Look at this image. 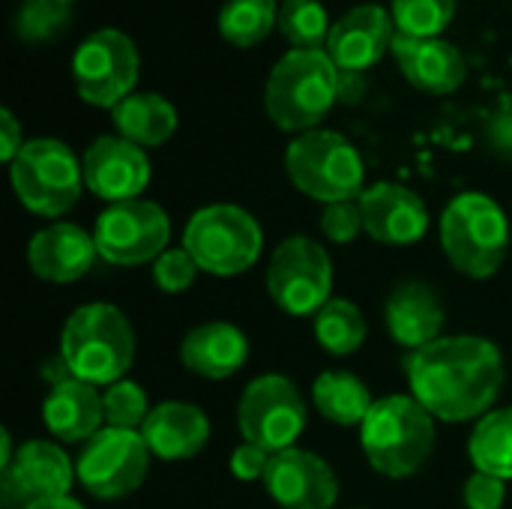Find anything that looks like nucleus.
I'll return each mask as SVG.
<instances>
[{
    "label": "nucleus",
    "instance_id": "nucleus-1",
    "mask_svg": "<svg viewBox=\"0 0 512 509\" xmlns=\"http://www.w3.org/2000/svg\"><path fill=\"white\" fill-rule=\"evenodd\" d=\"M411 396L444 423L486 417L507 369L504 354L483 336H441L405 360Z\"/></svg>",
    "mask_w": 512,
    "mask_h": 509
},
{
    "label": "nucleus",
    "instance_id": "nucleus-2",
    "mask_svg": "<svg viewBox=\"0 0 512 509\" xmlns=\"http://www.w3.org/2000/svg\"><path fill=\"white\" fill-rule=\"evenodd\" d=\"M135 357V333L111 303H87L69 315L60 336V360L69 375L93 387L123 381Z\"/></svg>",
    "mask_w": 512,
    "mask_h": 509
},
{
    "label": "nucleus",
    "instance_id": "nucleus-3",
    "mask_svg": "<svg viewBox=\"0 0 512 509\" xmlns=\"http://www.w3.org/2000/svg\"><path fill=\"white\" fill-rule=\"evenodd\" d=\"M339 99V69L324 48H291L273 66L264 105L270 120L285 132L315 129Z\"/></svg>",
    "mask_w": 512,
    "mask_h": 509
},
{
    "label": "nucleus",
    "instance_id": "nucleus-4",
    "mask_svg": "<svg viewBox=\"0 0 512 509\" xmlns=\"http://www.w3.org/2000/svg\"><path fill=\"white\" fill-rule=\"evenodd\" d=\"M360 444L378 474L390 480L411 477L435 450V417L414 396H387L363 420Z\"/></svg>",
    "mask_w": 512,
    "mask_h": 509
},
{
    "label": "nucleus",
    "instance_id": "nucleus-5",
    "mask_svg": "<svg viewBox=\"0 0 512 509\" xmlns=\"http://www.w3.org/2000/svg\"><path fill=\"white\" fill-rule=\"evenodd\" d=\"M441 243L459 273L471 279H489L507 258V213L495 198L483 192H465L453 198L441 216Z\"/></svg>",
    "mask_w": 512,
    "mask_h": 509
},
{
    "label": "nucleus",
    "instance_id": "nucleus-6",
    "mask_svg": "<svg viewBox=\"0 0 512 509\" xmlns=\"http://www.w3.org/2000/svg\"><path fill=\"white\" fill-rule=\"evenodd\" d=\"M285 171L291 183L324 204L354 201L366 189V168L357 147L330 129H309L285 150Z\"/></svg>",
    "mask_w": 512,
    "mask_h": 509
},
{
    "label": "nucleus",
    "instance_id": "nucleus-7",
    "mask_svg": "<svg viewBox=\"0 0 512 509\" xmlns=\"http://www.w3.org/2000/svg\"><path fill=\"white\" fill-rule=\"evenodd\" d=\"M183 249L192 255L198 270L213 276H237L246 273L261 249L264 234L261 225L234 204H213L198 210L183 231Z\"/></svg>",
    "mask_w": 512,
    "mask_h": 509
},
{
    "label": "nucleus",
    "instance_id": "nucleus-8",
    "mask_svg": "<svg viewBox=\"0 0 512 509\" xmlns=\"http://www.w3.org/2000/svg\"><path fill=\"white\" fill-rule=\"evenodd\" d=\"M12 189L18 201L39 216H63L78 204L84 186V168L75 153L57 138L24 141L21 153L9 165Z\"/></svg>",
    "mask_w": 512,
    "mask_h": 509
},
{
    "label": "nucleus",
    "instance_id": "nucleus-9",
    "mask_svg": "<svg viewBox=\"0 0 512 509\" xmlns=\"http://www.w3.org/2000/svg\"><path fill=\"white\" fill-rule=\"evenodd\" d=\"M267 291L285 315H318L330 303L333 291V264L327 249L309 237H288L279 243L267 267Z\"/></svg>",
    "mask_w": 512,
    "mask_h": 509
},
{
    "label": "nucleus",
    "instance_id": "nucleus-10",
    "mask_svg": "<svg viewBox=\"0 0 512 509\" xmlns=\"http://www.w3.org/2000/svg\"><path fill=\"white\" fill-rule=\"evenodd\" d=\"M237 426L243 441L267 450L270 456L291 450L306 429V402L294 381L282 375L255 378L237 405Z\"/></svg>",
    "mask_w": 512,
    "mask_h": 509
},
{
    "label": "nucleus",
    "instance_id": "nucleus-11",
    "mask_svg": "<svg viewBox=\"0 0 512 509\" xmlns=\"http://www.w3.org/2000/svg\"><path fill=\"white\" fill-rule=\"evenodd\" d=\"M99 258L117 267H138L156 261L171 240V219L156 201L132 198L111 204L93 231Z\"/></svg>",
    "mask_w": 512,
    "mask_h": 509
},
{
    "label": "nucleus",
    "instance_id": "nucleus-12",
    "mask_svg": "<svg viewBox=\"0 0 512 509\" xmlns=\"http://www.w3.org/2000/svg\"><path fill=\"white\" fill-rule=\"evenodd\" d=\"M72 75L84 102L114 108L132 96L138 81V48L123 30L102 27L78 45Z\"/></svg>",
    "mask_w": 512,
    "mask_h": 509
},
{
    "label": "nucleus",
    "instance_id": "nucleus-13",
    "mask_svg": "<svg viewBox=\"0 0 512 509\" xmlns=\"http://www.w3.org/2000/svg\"><path fill=\"white\" fill-rule=\"evenodd\" d=\"M150 456L153 453L141 432L105 426L81 450V456L75 462V477L99 501L126 498L144 483Z\"/></svg>",
    "mask_w": 512,
    "mask_h": 509
},
{
    "label": "nucleus",
    "instance_id": "nucleus-14",
    "mask_svg": "<svg viewBox=\"0 0 512 509\" xmlns=\"http://www.w3.org/2000/svg\"><path fill=\"white\" fill-rule=\"evenodd\" d=\"M72 462L51 441H27L9 465L0 468L3 509H27L39 501L63 498L72 486Z\"/></svg>",
    "mask_w": 512,
    "mask_h": 509
},
{
    "label": "nucleus",
    "instance_id": "nucleus-15",
    "mask_svg": "<svg viewBox=\"0 0 512 509\" xmlns=\"http://www.w3.org/2000/svg\"><path fill=\"white\" fill-rule=\"evenodd\" d=\"M264 486L282 509H333L339 501V480L333 468L306 450H282L270 459Z\"/></svg>",
    "mask_w": 512,
    "mask_h": 509
},
{
    "label": "nucleus",
    "instance_id": "nucleus-16",
    "mask_svg": "<svg viewBox=\"0 0 512 509\" xmlns=\"http://www.w3.org/2000/svg\"><path fill=\"white\" fill-rule=\"evenodd\" d=\"M81 168H84V186L111 204L138 198L150 183V159L144 156V147L120 135L96 138L87 147Z\"/></svg>",
    "mask_w": 512,
    "mask_h": 509
},
{
    "label": "nucleus",
    "instance_id": "nucleus-17",
    "mask_svg": "<svg viewBox=\"0 0 512 509\" xmlns=\"http://www.w3.org/2000/svg\"><path fill=\"white\" fill-rule=\"evenodd\" d=\"M363 228L375 243L411 246L429 231V210L423 198L399 183H375L360 195Z\"/></svg>",
    "mask_w": 512,
    "mask_h": 509
},
{
    "label": "nucleus",
    "instance_id": "nucleus-18",
    "mask_svg": "<svg viewBox=\"0 0 512 509\" xmlns=\"http://www.w3.org/2000/svg\"><path fill=\"white\" fill-rule=\"evenodd\" d=\"M393 24V12H387L384 6L360 3L330 27L324 51L339 69L366 72L384 57L387 48H393Z\"/></svg>",
    "mask_w": 512,
    "mask_h": 509
},
{
    "label": "nucleus",
    "instance_id": "nucleus-19",
    "mask_svg": "<svg viewBox=\"0 0 512 509\" xmlns=\"http://www.w3.org/2000/svg\"><path fill=\"white\" fill-rule=\"evenodd\" d=\"M393 57L402 69V75L423 93H453L465 81V57L462 51L438 36H408L396 33L393 39Z\"/></svg>",
    "mask_w": 512,
    "mask_h": 509
},
{
    "label": "nucleus",
    "instance_id": "nucleus-20",
    "mask_svg": "<svg viewBox=\"0 0 512 509\" xmlns=\"http://www.w3.org/2000/svg\"><path fill=\"white\" fill-rule=\"evenodd\" d=\"M96 255H99L96 240L72 222H54L42 228L39 234H33L27 246L30 270L54 285L81 279L93 267Z\"/></svg>",
    "mask_w": 512,
    "mask_h": 509
},
{
    "label": "nucleus",
    "instance_id": "nucleus-21",
    "mask_svg": "<svg viewBox=\"0 0 512 509\" xmlns=\"http://www.w3.org/2000/svg\"><path fill=\"white\" fill-rule=\"evenodd\" d=\"M42 423L57 441L66 444L90 441L102 432L105 423L102 393L93 384L66 375L51 384L42 402Z\"/></svg>",
    "mask_w": 512,
    "mask_h": 509
},
{
    "label": "nucleus",
    "instance_id": "nucleus-22",
    "mask_svg": "<svg viewBox=\"0 0 512 509\" xmlns=\"http://www.w3.org/2000/svg\"><path fill=\"white\" fill-rule=\"evenodd\" d=\"M384 318H387V330L393 342H399L402 348L420 351L432 345L435 339H441L444 306L432 285L411 279L393 288L384 306Z\"/></svg>",
    "mask_w": 512,
    "mask_h": 509
},
{
    "label": "nucleus",
    "instance_id": "nucleus-23",
    "mask_svg": "<svg viewBox=\"0 0 512 509\" xmlns=\"http://www.w3.org/2000/svg\"><path fill=\"white\" fill-rule=\"evenodd\" d=\"M141 435L153 456L165 462H183L204 450L210 438V423L204 411L189 402H162L150 411Z\"/></svg>",
    "mask_w": 512,
    "mask_h": 509
},
{
    "label": "nucleus",
    "instance_id": "nucleus-24",
    "mask_svg": "<svg viewBox=\"0 0 512 509\" xmlns=\"http://www.w3.org/2000/svg\"><path fill=\"white\" fill-rule=\"evenodd\" d=\"M249 357V342L240 327L228 321H207L186 333L180 345V360L189 372L222 381L243 369Z\"/></svg>",
    "mask_w": 512,
    "mask_h": 509
},
{
    "label": "nucleus",
    "instance_id": "nucleus-25",
    "mask_svg": "<svg viewBox=\"0 0 512 509\" xmlns=\"http://www.w3.org/2000/svg\"><path fill=\"white\" fill-rule=\"evenodd\" d=\"M111 120L120 138L138 147H159L177 129L174 105L159 93H132L120 105L111 108Z\"/></svg>",
    "mask_w": 512,
    "mask_h": 509
},
{
    "label": "nucleus",
    "instance_id": "nucleus-26",
    "mask_svg": "<svg viewBox=\"0 0 512 509\" xmlns=\"http://www.w3.org/2000/svg\"><path fill=\"white\" fill-rule=\"evenodd\" d=\"M315 411L336 426H363L372 411L369 387L351 372H321L312 387Z\"/></svg>",
    "mask_w": 512,
    "mask_h": 509
},
{
    "label": "nucleus",
    "instance_id": "nucleus-27",
    "mask_svg": "<svg viewBox=\"0 0 512 509\" xmlns=\"http://www.w3.org/2000/svg\"><path fill=\"white\" fill-rule=\"evenodd\" d=\"M468 456L477 471L512 480V408H498L480 417L468 441Z\"/></svg>",
    "mask_w": 512,
    "mask_h": 509
},
{
    "label": "nucleus",
    "instance_id": "nucleus-28",
    "mask_svg": "<svg viewBox=\"0 0 512 509\" xmlns=\"http://www.w3.org/2000/svg\"><path fill=\"white\" fill-rule=\"evenodd\" d=\"M315 339L333 357H348L366 342V318L351 300H330L315 315Z\"/></svg>",
    "mask_w": 512,
    "mask_h": 509
},
{
    "label": "nucleus",
    "instance_id": "nucleus-29",
    "mask_svg": "<svg viewBox=\"0 0 512 509\" xmlns=\"http://www.w3.org/2000/svg\"><path fill=\"white\" fill-rule=\"evenodd\" d=\"M276 0H228L219 12V30L231 45H255L276 27Z\"/></svg>",
    "mask_w": 512,
    "mask_h": 509
},
{
    "label": "nucleus",
    "instance_id": "nucleus-30",
    "mask_svg": "<svg viewBox=\"0 0 512 509\" xmlns=\"http://www.w3.org/2000/svg\"><path fill=\"white\" fill-rule=\"evenodd\" d=\"M276 27L294 48H321L330 36L327 9L318 0H282Z\"/></svg>",
    "mask_w": 512,
    "mask_h": 509
},
{
    "label": "nucleus",
    "instance_id": "nucleus-31",
    "mask_svg": "<svg viewBox=\"0 0 512 509\" xmlns=\"http://www.w3.org/2000/svg\"><path fill=\"white\" fill-rule=\"evenodd\" d=\"M456 15V0H393V21L408 36H438Z\"/></svg>",
    "mask_w": 512,
    "mask_h": 509
},
{
    "label": "nucleus",
    "instance_id": "nucleus-32",
    "mask_svg": "<svg viewBox=\"0 0 512 509\" xmlns=\"http://www.w3.org/2000/svg\"><path fill=\"white\" fill-rule=\"evenodd\" d=\"M102 408H105V426L108 429H126L138 432V426L147 423L150 417V402L147 393L135 381H117L102 393Z\"/></svg>",
    "mask_w": 512,
    "mask_h": 509
},
{
    "label": "nucleus",
    "instance_id": "nucleus-33",
    "mask_svg": "<svg viewBox=\"0 0 512 509\" xmlns=\"http://www.w3.org/2000/svg\"><path fill=\"white\" fill-rule=\"evenodd\" d=\"M72 15V3L66 0H24L15 15V30L24 42L51 39Z\"/></svg>",
    "mask_w": 512,
    "mask_h": 509
},
{
    "label": "nucleus",
    "instance_id": "nucleus-34",
    "mask_svg": "<svg viewBox=\"0 0 512 509\" xmlns=\"http://www.w3.org/2000/svg\"><path fill=\"white\" fill-rule=\"evenodd\" d=\"M198 264L192 261V255L186 249H165L156 261H153V282L159 285V291L165 294H180L195 282Z\"/></svg>",
    "mask_w": 512,
    "mask_h": 509
},
{
    "label": "nucleus",
    "instance_id": "nucleus-35",
    "mask_svg": "<svg viewBox=\"0 0 512 509\" xmlns=\"http://www.w3.org/2000/svg\"><path fill=\"white\" fill-rule=\"evenodd\" d=\"M321 231L327 234L330 243L348 246L357 240L363 228V210H360V198L357 201H339V204H327L324 216H321Z\"/></svg>",
    "mask_w": 512,
    "mask_h": 509
},
{
    "label": "nucleus",
    "instance_id": "nucleus-36",
    "mask_svg": "<svg viewBox=\"0 0 512 509\" xmlns=\"http://www.w3.org/2000/svg\"><path fill=\"white\" fill-rule=\"evenodd\" d=\"M507 501V480L474 471L465 483V507L468 509H501Z\"/></svg>",
    "mask_w": 512,
    "mask_h": 509
},
{
    "label": "nucleus",
    "instance_id": "nucleus-37",
    "mask_svg": "<svg viewBox=\"0 0 512 509\" xmlns=\"http://www.w3.org/2000/svg\"><path fill=\"white\" fill-rule=\"evenodd\" d=\"M270 453L267 450H261V447H255V444H240L234 453H231V474L237 477V480H246V483H252V480H261L264 474H267V465H270Z\"/></svg>",
    "mask_w": 512,
    "mask_h": 509
},
{
    "label": "nucleus",
    "instance_id": "nucleus-38",
    "mask_svg": "<svg viewBox=\"0 0 512 509\" xmlns=\"http://www.w3.org/2000/svg\"><path fill=\"white\" fill-rule=\"evenodd\" d=\"M21 147H24L21 126H18V120L12 117V111L3 108V111H0V156L12 165V159L21 153Z\"/></svg>",
    "mask_w": 512,
    "mask_h": 509
},
{
    "label": "nucleus",
    "instance_id": "nucleus-39",
    "mask_svg": "<svg viewBox=\"0 0 512 509\" xmlns=\"http://www.w3.org/2000/svg\"><path fill=\"white\" fill-rule=\"evenodd\" d=\"M489 144L504 153L512 156V105L501 108L492 120H489Z\"/></svg>",
    "mask_w": 512,
    "mask_h": 509
},
{
    "label": "nucleus",
    "instance_id": "nucleus-40",
    "mask_svg": "<svg viewBox=\"0 0 512 509\" xmlns=\"http://www.w3.org/2000/svg\"><path fill=\"white\" fill-rule=\"evenodd\" d=\"M339 69V66H336ZM366 93V78L363 72H351V69H339V99L342 102H357Z\"/></svg>",
    "mask_w": 512,
    "mask_h": 509
},
{
    "label": "nucleus",
    "instance_id": "nucleus-41",
    "mask_svg": "<svg viewBox=\"0 0 512 509\" xmlns=\"http://www.w3.org/2000/svg\"><path fill=\"white\" fill-rule=\"evenodd\" d=\"M27 509H84V504H78L75 498H69V495H63V498H51V501H39V504H33V507Z\"/></svg>",
    "mask_w": 512,
    "mask_h": 509
},
{
    "label": "nucleus",
    "instance_id": "nucleus-42",
    "mask_svg": "<svg viewBox=\"0 0 512 509\" xmlns=\"http://www.w3.org/2000/svg\"><path fill=\"white\" fill-rule=\"evenodd\" d=\"M66 3H72V0H66Z\"/></svg>",
    "mask_w": 512,
    "mask_h": 509
}]
</instances>
